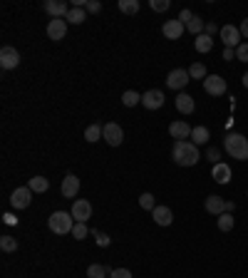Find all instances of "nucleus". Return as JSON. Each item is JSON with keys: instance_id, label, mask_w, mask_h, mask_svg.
<instances>
[{"instance_id": "nucleus-5", "label": "nucleus", "mask_w": 248, "mask_h": 278, "mask_svg": "<svg viewBox=\"0 0 248 278\" xmlns=\"http://www.w3.org/2000/svg\"><path fill=\"white\" fill-rule=\"evenodd\" d=\"M32 201V189L30 186H20V189H15L13 194H10V204H13V209H28Z\"/></svg>"}, {"instance_id": "nucleus-39", "label": "nucleus", "mask_w": 248, "mask_h": 278, "mask_svg": "<svg viewBox=\"0 0 248 278\" xmlns=\"http://www.w3.org/2000/svg\"><path fill=\"white\" fill-rule=\"evenodd\" d=\"M99 10H102V3H99V0H87V13L97 15Z\"/></svg>"}, {"instance_id": "nucleus-45", "label": "nucleus", "mask_w": 248, "mask_h": 278, "mask_svg": "<svg viewBox=\"0 0 248 278\" xmlns=\"http://www.w3.org/2000/svg\"><path fill=\"white\" fill-rule=\"evenodd\" d=\"M226 211L233 214V211H236V204H233V201H226Z\"/></svg>"}, {"instance_id": "nucleus-38", "label": "nucleus", "mask_w": 248, "mask_h": 278, "mask_svg": "<svg viewBox=\"0 0 248 278\" xmlns=\"http://www.w3.org/2000/svg\"><path fill=\"white\" fill-rule=\"evenodd\" d=\"M94 239H97V244L104 248V246H109V236L107 234H102V231H94Z\"/></svg>"}, {"instance_id": "nucleus-12", "label": "nucleus", "mask_w": 248, "mask_h": 278, "mask_svg": "<svg viewBox=\"0 0 248 278\" xmlns=\"http://www.w3.org/2000/svg\"><path fill=\"white\" fill-rule=\"evenodd\" d=\"M45 13L52 15V20H55V18H67L70 5H67L65 0H47V3H45Z\"/></svg>"}, {"instance_id": "nucleus-43", "label": "nucleus", "mask_w": 248, "mask_h": 278, "mask_svg": "<svg viewBox=\"0 0 248 278\" xmlns=\"http://www.w3.org/2000/svg\"><path fill=\"white\" fill-rule=\"evenodd\" d=\"M238 30H241V35H243V37L248 40V18L243 20V23H241V28H238Z\"/></svg>"}, {"instance_id": "nucleus-7", "label": "nucleus", "mask_w": 248, "mask_h": 278, "mask_svg": "<svg viewBox=\"0 0 248 278\" xmlns=\"http://www.w3.org/2000/svg\"><path fill=\"white\" fill-rule=\"evenodd\" d=\"M218 35H221L223 45H226V47H231V50H233V47H238V45H241V37H243L241 30H238L236 25H223Z\"/></svg>"}, {"instance_id": "nucleus-44", "label": "nucleus", "mask_w": 248, "mask_h": 278, "mask_svg": "<svg viewBox=\"0 0 248 278\" xmlns=\"http://www.w3.org/2000/svg\"><path fill=\"white\" fill-rule=\"evenodd\" d=\"M233 55H236V52H233L231 47H226V50H223V60H233Z\"/></svg>"}, {"instance_id": "nucleus-14", "label": "nucleus", "mask_w": 248, "mask_h": 278, "mask_svg": "<svg viewBox=\"0 0 248 278\" xmlns=\"http://www.w3.org/2000/svg\"><path fill=\"white\" fill-rule=\"evenodd\" d=\"M77 191H80V179H77L75 174H67V177L62 179V196H65V199H72V201H75Z\"/></svg>"}, {"instance_id": "nucleus-4", "label": "nucleus", "mask_w": 248, "mask_h": 278, "mask_svg": "<svg viewBox=\"0 0 248 278\" xmlns=\"http://www.w3.org/2000/svg\"><path fill=\"white\" fill-rule=\"evenodd\" d=\"M189 70H181V67H176V70H171L169 75H166V87L169 90H184L186 85H189Z\"/></svg>"}, {"instance_id": "nucleus-23", "label": "nucleus", "mask_w": 248, "mask_h": 278, "mask_svg": "<svg viewBox=\"0 0 248 278\" xmlns=\"http://www.w3.org/2000/svg\"><path fill=\"white\" fill-rule=\"evenodd\" d=\"M102 137H104V127H99V124H90V127L85 129V139L92 142V144L94 142H99Z\"/></svg>"}, {"instance_id": "nucleus-30", "label": "nucleus", "mask_w": 248, "mask_h": 278, "mask_svg": "<svg viewBox=\"0 0 248 278\" xmlns=\"http://www.w3.org/2000/svg\"><path fill=\"white\" fill-rule=\"evenodd\" d=\"M119 10L127 15H137L139 13V0H119Z\"/></svg>"}, {"instance_id": "nucleus-24", "label": "nucleus", "mask_w": 248, "mask_h": 278, "mask_svg": "<svg viewBox=\"0 0 248 278\" xmlns=\"http://www.w3.org/2000/svg\"><path fill=\"white\" fill-rule=\"evenodd\" d=\"M191 139H194V144H206L211 139V134H209L206 127H194L191 129Z\"/></svg>"}, {"instance_id": "nucleus-27", "label": "nucleus", "mask_w": 248, "mask_h": 278, "mask_svg": "<svg viewBox=\"0 0 248 278\" xmlns=\"http://www.w3.org/2000/svg\"><path fill=\"white\" fill-rule=\"evenodd\" d=\"M139 102H142V94L134 92V90H127V92L122 94V104H124V107H137Z\"/></svg>"}, {"instance_id": "nucleus-16", "label": "nucleus", "mask_w": 248, "mask_h": 278, "mask_svg": "<svg viewBox=\"0 0 248 278\" xmlns=\"http://www.w3.org/2000/svg\"><path fill=\"white\" fill-rule=\"evenodd\" d=\"M142 104L147 107V109H159L161 104H164V92L161 90H149V92L142 94Z\"/></svg>"}, {"instance_id": "nucleus-32", "label": "nucleus", "mask_w": 248, "mask_h": 278, "mask_svg": "<svg viewBox=\"0 0 248 278\" xmlns=\"http://www.w3.org/2000/svg\"><path fill=\"white\" fill-rule=\"evenodd\" d=\"M139 206L142 209H147V211H154V194H149V191H144L142 196H139Z\"/></svg>"}, {"instance_id": "nucleus-9", "label": "nucleus", "mask_w": 248, "mask_h": 278, "mask_svg": "<svg viewBox=\"0 0 248 278\" xmlns=\"http://www.w3.org/2000/svg\"><path fill=\"white\" fill-rule=\"evenodd\" d=\"M102 139H104L107 144H112V147H119L124 142V129L117 122L104 124V137H102Z\"/></svg>"}, {"instance_id": "nucleus-21", "label": "nucleus", "mask_w": 248, "mask_h": 278, "mask_svg": "<svg viewBox=\"0 0 248 278\" xmlns=\"http://www.w3.org/2000/svg\"><path fill=\"white\" fill-rule=\"evenodd\" d=\"M194 47H196V52L206 55V52H211V47H214V37H209V35L204 32V35H199V37H196Z\"/></svg>"}, {"instance_id": "nucleus-40", "label": "nucleus", "mask_w": 248, "mask_h": 278, "mask_svg": "<svg viewBox=\"0 0 248 278\" xmlns=\"http://www.w3.org/2000/svg\"><path fill=\"white\" fill-rule=\"evenodd\" d=\"M109 278H132V273H129L127 268H114V271L109 273Z\"/></svg>"}, {"instance_id": "nucleus-26", "label": "nucleus", "mask_w": 248, "mask_h": 278, "mask_svg": "<svg viewBox=\"0 0 248 278\" xmlns=\"http://www.w3.org/2000/svg\"><path fill=\"white\" fill-rule=\"evenodd\" d=\"M189 77H191V80H206L209 75H206V67H204L201 62H194V65L189 67Z\"/></svg>"}, {"instance_id": "nucleus-37", "label": "nucleus", "mask_w": 248, "mask_h": 278, "mask_svg": "<svg viewBox=\"0 0 248 278\" xmlns=\"http://www.w3.org/2000/svg\"><path fill=\"white\" fill-rule=\"evenodd\" d=\"M206 156L211 159V164H218V159H221V149H216V147H209V149H206Z\"/></svg>"}, {"instance_id": "nucleus-13", "label": "nucleus", "mask_w": 248, "mask_h": 278, "mask_svg": "<svg viewBox=\"0 0 248 278\" xmlns=\"http://www.w3.org/2000/svg\"><path fill=\"white\" fill-rule=\"evenodd\" d=\"M184 30H186V25L181 20H166L164 28H161L164 37H169V40H179V37L184 35Z\"/></svg>"}, {"instance_id": "nucleus-8", "label": "nucleus", "mask_w": 248, "mask_h": 278, "mask_svg": "<svg viewBox=\"0 0 248 278\" xmlns=\"http://www.w3.org/2000/svg\"><path fill=\"white\" fill-rule=\"evenodd\" d=\"M18 65H20V52H18L15 47L5 45V47L0 50V67H3V70H15Z\"/></svg>"}, {"instance_id": "nucleus-11", "label": "nucleus", "mask_w": 248, "mask_h": 278, "mask_svg": "<svg viewBox=\"0 0 248 278\" xmlns=\"http://www.w3.org/2000/svg\"><path fill=\"white\" fill-rule=\"evenodd\" d=\"M65 35H67V20L55 18V20H50V23H47V37H50V40L60 42Z\"/></svg>"}, {"instance_id": "nucleus-46", "label": "nucleus", "mask_w": 248, "mask_h": 278, "mask_svg": "<svg viewBox=\"0 0 248 278\" xmlns=\"http://www.w3.org/2000/svg\"><path fill=\"white\" fill-rule=\"evenodd\" d=\"M3 218H5V221H8V224H18V218L13 216V214H5V216H3Z\"/></svg>"}, {"instance_id": "nucleus-36", "label": "nucleus", "mask_w": 248, "mask_h": 278, "mask_svg": "<svg viewBox=\"0 0 248 278\" xmlns=\"http://www.w3.org/2000/svg\"><path fill=\"white\" fill-rule=\"evenodd\" d=\"M236 60L238 62H248V42H241L236 47Z\"/></svg>"}, {"instance_id": "nucleus-1", "label": "nucleus", "mask_w": 248, "mask_h": 278, "mask_svg": "<svg viewBox=\"0 0 248 278\" xmlns=\"http://www.w3.org/2000/svg\"><path fill=\"white\" fill-rule=\"evenodd\" d=\"M171 156H174V161H176L179 166H194V164L199 161V149H196L194 142L179 139V142L174 144V149H171Z\"/></svg>"}, {"instance_id": "nucleus-18", "label": "nucleus", "mask_w": 248, "mask_h": 278, "mask_svg": "<svg viewBox=\"0 0 248 278\" xmlns=\"http://www.w3.org/2000/svg\"><path fill=\"white\" fill-rule=\"evenodd\" d=\"M152 218H154V224H159V226H171L174 214H171L169 206H156L154 211H152Z\"/></svg>"}, {"instance_id": "nucleus-10", "label": "nucleus", "mask_w": 248, "mask_h": 278, "mask_svg": "<svg viewBox=\"0 0 248 278\" xmlns=\"http://www.w3.org/2000/svg\"><path fill=\"white\" fill-rule=\"evenodd\" d=\"M72 218L75 221H82V224H87V218L92 216V204L87 201V199H77L75 204H72Z\"/></svg>"}, {"instance_id": "nucleus-22", "label": "nucleus", "mask_w": 248, "mask_h": 278, "mask_svg": "<svg viewBox=\"0 0 248 278\" xmlns=\"http://www.w3.org/2000/svg\"><path fill=\"white\" fill-rule=\"evenodd\" d=\"M28 186L32 189V194H45V191L50 189V182H47L45 177H32L30 182H28Z\"/></svg>"}, {"instance_id": "nucleus-15", "label": "nucleus", "mask_w": 248, "mask_h": 278, "mask_svg": "<svg viewBox=\"0 0 248 278\" xmlns=\"http://www.w3.org/2000/svg\"><path fill=\"white\" fill-rule=\"evenodd\" d=\"M211 179H214L216 184H228V182H231V166L223 164V161L214 164V166H211Z\"/></svg>"}, {"instance_id": "nucleus-17", "label": "nucleus", "mask_w": 248, "mask_h": 278, "mask_svg": "<svg viewBox=\"0 0 248 278\" xmlns=\"http://www.w3.org/2000/svg\"><path fill=\"white\" fill-rule=\"evenodd\" d=\"M204 209H206L209 214H214V216H221V214L226 211V201H223L221 196H216V194H211V196H206Z\"/></svg>"}, {"instance_id": "nucleus-20", "label": "nucleus", "mask_w": 248, "mask_h": 278, "mask_svg": "<svg viewBox=\"0 0 248 278\" xmlns=\"http://www.w3.org/2000/svg\"><path fill=\"white\" fill-rule=\"evenodd\" d=\"M176 109L181 112V115H191L194 109H196V102H194V97L186 92H179V97H176Z\"/></svg>"}, {"instance_id": "nucleus-6", "label": "nucleus", "mask_w": 248, "mask_h": 278, "mask_svg": "<svg viewBox=\"0 0 248 278\" xmlns=\"http://www.w3.org/2000/svg\"><path fill=\"white\" fill-rule=\"evenodd\" d=\"M204 90H206V94H211V97H221V94H226V80L221 75H209L204 80Z\"/></svg>"}, {"instance_id": "nucleus-34", "label": "nucleus", "mask_w": 248, "mask_h": 278, "mask_svg": "<svg viewBox=\"0 0 248 278\" xmlns=\"http://www.w3.org/2000/svg\"><path fill=\"white\" fill-rule=\"evenodd\" d=\"M107 268L104 266H99V263H92L90 268H87V278H107Z\"/></svg>"}, {"instance_id": "nucleus-47", "label": "nucleus", "mask_w": 248, "mask_h": 278, "mask_svg": "<svg viewBox=\"0 0 248 278\" xmlns=\"http://www.w3.org/2000/svg\"><path fill=\"white\" fill-rule=\"evenodd\" d=\"M241 82H243V87H248V72L243 75V80H241Z\"/></svg>"}, {"instance_id": "nucleus-28", "label": "nucleus", "mask_w": 248, "mask_h": 278, "mask_svg": "<svg viewBox=\"0 0 248 278\" xmlns=\"http://www.w3.org/2000/svg\"><path fill=\"white\" fill-rule=\"evenodd\" d=\"M204 28H206V23H204L199 15H194V20L186 25V30L191 32V35H196V37H199V35H204Z\"/></svg>"}, {"instance_id": "nucleus-33", "label": "nucleus", "mask_w": 248, "mask_h": 278, "mask_svg": "<svg viewBox=\"0 0 248 278\" xmlns=\"http://www.w3.org/2000/svg\"><path fill=\"white\" fill-rule=\"evenodd\" d=\"M0 248L5 253H13V251H18V241L13 236H0Z\"/></svg>"}, {"instance_id": "nucleus-42", "label": "nucleus", "mask_w": 248, "mask_h": 278, "mask_svg": "<svg viewBox=\"0 0 248 278\" xmlns=\"http://www.w3.org/2000/svg\"><path fill=\"white\" fill-rule=\"evenodd\" d=\"M204 32H206L209 37H214V35H216V32H221V30H218L216 25H214V23H206V28H204Z\"/></svg>"}, {"instance_id": "nucleus-41", "label": "nucleus", "mask_w": 248, "mask_h": 278, "mask_svg": "<svg viewBox=\"0 0 248 278\" xmlns=\"http://www.w3.org/2000/svg\"><path fill=\"white\" fill-rule=\"evenodd\" d=\"M179 20H181L184 25H189V23L194 20V13H191V10H181V13H179Z\"/></svg>"}, {"instance_id": "nucleus-35", "label": "nucleus", "mask_w": 248, "mask_h": 278, "mask_svg": "<svg viewBox=\"0 0 248 278\" xmlns=\"http://www.w3.org/2000/svg\"><path fill=\"white\" fill-rule=\"evenodd\" d=\"M169 5H171L169 0H149V8H152L154 13H166Z\"/></svg>"}, {"instance_id": "nucleus-29", "label": "nucleus", "mask_w": 248, "mask_h": 278, "mask_svg": "<svg viewBox=\"0 0 248 278\" xmlns=\"http://www.w3.org/2000/svg\"><path fill=\"white\" fill-rule=\"evenodd\" d=\"M216 218H218V229H221V231H231V229H233V224H236L233 214H228V211H223V214L216 216Z\"/></svg>"}, {"instance_id": "nucleus-19", "label": "nucleus", "mask_w": 248, "mask_h": 278, "mask_svg": "<svg viewBox=\"0 0 248 278\" xmlns=\"http://www.w3.org/2000/svg\"><path fill=\"white\" fill-rule=\"evenodd\" d=\"M169 134H171L176 142H179V139H189V137H191V127L186 122H181V120H179V122H171L169 124Z\"/></svg>"}, {"instance_id": "nucleus-25", "label": "nucleus", "mask_w": 248, "mask_h": 278, "mask_svg": "<svg viewBox=\"0 0 248 278\" xmlns=\"http://www.w3.org/2000/svg\"><path fill=\"white\" fill-rule=\"evenodd\" d=\"M85 18H87V13L82 10V8H70V13H67V23H72V25H80V23H85Z\"/></svg>"}, {"instance_id": "nucleus-2", "label": "nucleus", "mask_w": 248, "mask_h": 278, "mask_svg": "<svg viewBox=\"0 0 248 278\" xmlns=\"http://www.w3.org/2000/svg\"><path fill=\"white\" fill-rule=\"evenodd\" d=\"M223 149L228 152V154L233 156V159H248V139L243 134H238V132H231V134H226V139H223Z\"/></svg>"}, {"instance_id": "nucleus-31", "label": "nucleus", "mask_w": 248, "mask_h": 278, "mask_svg": "<svg viewBox=\"0 0 248 278\" xmlns=\"http://www.w3.org/2000/svg\"><path fill=\"white\" fill-rule=\"evenodd\" d=\"M87 234H90L87 224L77 221V224H75V229H72V239H75V241H82V239H87Z\"/></svg>"}, {"instance_id": "nucleus-3", "label": "nucleus", "mask_w": 248, "mask_h": 278, "mask_svg": "<svg viewBox=\"0 0 248 278\" xmlns=\"http://www.w3.org/2000/svg\"><path fill=\"white\" fill-rule=\"evenodd\" d=\"M75 224H77V221L72 218V214H67V211H55L52 216L47 218V226H50V231H52V234H57V236L72 234Z\"/></svg>"}]
</instances>
